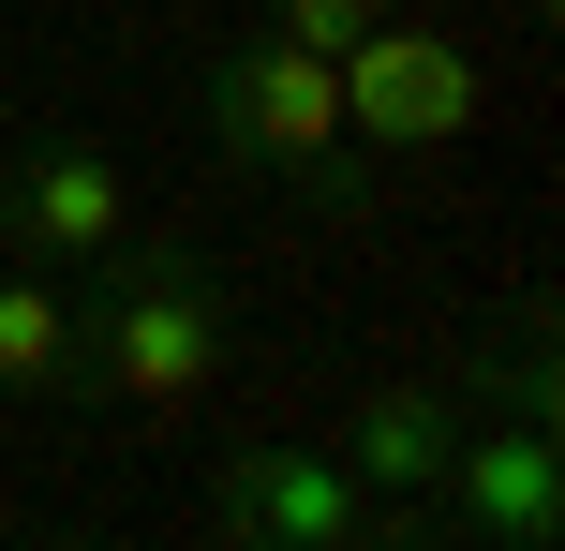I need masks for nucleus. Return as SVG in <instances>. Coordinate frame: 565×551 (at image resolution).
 Masks as SVG:
<instances>
[{
  "label": "nucleus",
  "instance_id": "obj_1",
  "mask_svg": "<svg viewBox=\"0 0 565 551\" xmlns=\"http://www.w3.org/2000/svg\"><path fill=\"white\" fill-rule=\"evenodd\" d=\"M238 358V284L194 239H119L105 268H75V403L105 417H194Z\"/></svg>",
  "mask_w": 565,
  "mask_h": 551
},
{
  "label": "nucleus",
  "instance_id": "obj_2",
  "mask_svg": "<svg viewBox=\"0 0 565 551\" xmlns=\"http://www.w3.org/2000/svg\"><path fill=\"white\" fill-rule=\"evenodd\" d=\"M194 135L224 149L238 179H282L298 209H358V135H342V75L312 45H282V30H238V45H209L194 75Z\"/></svg>",
  "mask_w": 565,
  "mask_h": 551
},
{
  "label": "nucleus",
  "instance_id": "obj_3",
  "mask_svg": "<svg viewBox=\"0 0 565 551\" xmlns=\"http://www.w3.org/2000/svg\"><path fill=\"white\" fill-rule=\"evenodd\" d=\"M431 537L461 551H551L565 537V417H461V447L431 463Z\"/></svg>",
  "mask_w": 565,
  "mask_h": 551
},
{
  "label": "nucleus",
  "instance_id": "obj_4",
  "mask_svg": "<svg viewBox=\"0 0 565 551\" xmlns=\"http://www.w3.org/2000/svg\"><path fill=\"white\" fill-rule=\"evenodd\" d=\"M119 239H135V179H119V149L89 135V119H45V135L0 149V254H30V268H105Z\"/></svg>",
  "mask_w": 565,
  "mask_h": 551
},
{
  "label": "nucleus",
  "instance_id": "obj_5",
  "mask_svg": "<svg viewBox=\"0 0 565 551\" xmlns=\"http://www.w3.org/2000/svg\"><path fill=\"white\" fill-rule=\"evenodd\" d=\"M328 75H342V135H358V165H372V149H461V135H477V60H461V30L402 15V0L328 60Z\"/></svg>",
  "mask_w": 565,
  "mask_h": 551
},
{
  "label": "nucleus",
  "instance_id": "obj_6",
  "mask_svg": "<svg viewBox=\"0 0 565 551\" xmlns=\"http://www.w3.org/2000/svg\"><path fill=\"white\" fill-rule=\"evenodd\" d=\"M209 522L238 551H358L372 492L328 463V447H224V463H209Z\"/></svg>",
  "mask_w": 565,
  "mask_h": 551
},
{
  "label": "nucleus",
  "instance_id": "obj_7",
  "mask_svg": "<svg viewBox=\"0 0 565 551\" xmlns=\"http://www.w3.org/2000/svg\"><path fill=\"white\" fill-rule=\"evenodd\" d=\"M461 417H477V403H461V373H417V388H372V403H358V417H342V433H328V463L358 477L372 507H402V492H431V463H447V447H461Z\"/></svg>",
  "mask_w": 565,
  "mask_h": 551
},
{
  "label": "nucleus",
  "instance_id": "obj_8",
  "mask_svg": "<svg viewBox=\"0 0 565 551\" xmlns=\"http://www.w3.org/2000/svg\"><path fill=\"white\" fill-rule=\"evenodd\" d=\"M0 403H75V268L0 254Z\"/></svg>",
  "mask_w": 565,
  "mask_h": 551
},
{
  "label": "nucleus",
  "instance_id": "obj_9",
  "mask_svg": "<svg viewBox=\"0 0 565 551\" xmlns=\"http://www.w3.org/2000/svg\"><path fill=\"white\" fill-rule=\"evenodd\" d=\"M461 403H491V417H565V358H551V314H536V298L507 314L491 358H461Z\"/></svg>",
  "mask_w": 565,
  "mask_h": 551
},
{
  "label": "nucleus",
  "instance_id": "obj_10",
  "mask_svg": "<svg viewBox=\"0 0 565 551\" xmlns=\"http://www.w3.org/2000/svg\"><path fill=\"white\" fill-rule=\"evenodd\" d=\"M372 15H387V0H254V30H282V45H312V60H342Z\"/></svg>",
  "mask_w": 565,
  "mask_h": 551
}]
</instances>
